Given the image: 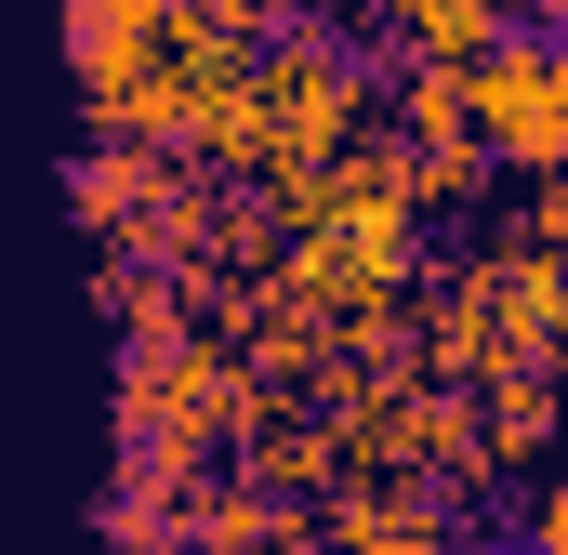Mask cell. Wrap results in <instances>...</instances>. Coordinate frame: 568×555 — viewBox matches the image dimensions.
Listing matches in <instances>:
<instances>
[{
	"mask_svg": "<svg viewBox=\"0 0 568 555\" xmlns=\"http://www.w3.org/2000/svg\"><path fill=\"white\" fill-rule=\"evenodd\" d=\"M265 411V371L252 344H225L212 317L199 331H159V344H120V436L133 450H172V463H225Z\"/></svg>",
	"mask_w": 568,
	"mask_h": 555,
	"instance_id": "6da1fadb",
	"label": "cell"
},
{
	"mask_svg": "<svg viewBox=\"0 0 568 555\" xmlns=\"http://www.w3.org/2000/svg\"><path fill=\"white\" fill-rule=\"evenodd\" d=\"M476 133L503 172H568V27H503L476 53Z\"/></svg>",
	"mask_w": 568,
	"mask_h": 555,
	"instance_id": "7a4b0ae2",
	"label": "cell"
},
{
	"mask_svg": "<svg viewBox=\"0 0 568 555\" xmlns=\"http://www.w3.org/2000/svg\"><path fill=\"white\" fill-rule=\"evenodd\" d=\"M252 80H265V120H278L291 172H304V159H344V145L371 133V107H384V80H371V67L331 40V27H278Z\"/></svg>",
	"mask_w": 568,
	"mask_h": 555,
	"instance_id": "3957f363",
	"label": "cell"
},
{
	"mask_svg": "<svg viewBox=\"0 0 568 555\" xmlns=\"http://www.w3.org/2000/svg\"><path fill=\"white\" fill-rule=\"evenodd\" d=\"M304 555H449V503L397 463H357L317 516H304Z\"/></svg>",
	"mask_w": 568,
	"mask_h": 555,
	"instance_id": "277c9868",
	"label": "cell"
},
{
	"mask_svg": "<svg viewBox=\"0 0 568 555\" xmlns=\"http://www.w3.org/2000/svg\"><path fill=\"white\" fill-rule=\"evenodd\" d=\"M172 172H185V145H159V133H93L80 159H67V212H80L93 239H133L145 212H159Z\"/></svg>",
	"mask_w": 568,
	"mask_h": 555,
	"instance_id": "5b68a950",
	"label": "cell"
},
{
	"mask_svg": "<svg viewBox=\"0 0 568 555\" xmlns=\"http://www.w3.org/2000/svg\"><path fill=\"white\" fill-rule=\"evenodd\" d=\"M556 371H568V357H503V371L476 384V411H489V450H503V476H516L529 450H556V436H568V397H556Z\"/></svg>",
	"mask_w": 568,
	"mask_h": 555,
	"instance_id": "8992f818",
	"label": "cell"
},
{
	"mask_svg": "<svg viewBox=\"0 0 568 555\" xmlns=\"http://www.w3.org/2000/svg\"><path fill=\"white\" fill-rule=\"evenodd\" d=\"M489 252H503V344L568 357V252H529V239H489Z\"/></svg>",
	"mask_w": 568,
	"mask_h": 555,
	"instance_id": "52a82bcc",
	"label": "cell"
},
{
	"mask_svg": "<svg viewBox=\"0 0 568 555\" xmlns=\"http://www.w3.org/2000/svg\"><path fill=\"white\" fill-rule=\"evenodd\" d=\"M384 13H397V53H436V67H476L516 27V0H384Z\"/></svg>",
	"mask_w": 568,
	"mask_h": 555,
	"instance_id": "ba28073f",
	"label": "cell"
},
{
	"mask_svg": "<svg viewBox=\"0 0 568 555\" xmlns=\"http://www.w3.org/2000/svg\"><path fill=\"white\" fill-rule=\"evenodd\" d=\"M503 239H529V252H568V172H529V185L503 199Z\"/></svg>",
	"mask_w": 568,
	"mask_h": 555,
	"instance_id": "9c48e42d",
	"label": "cell"
},
{
	"mask_svg": "<svg viewBox=\"0 0 568 555\" xmlns=\"http://www.w3.org/2000/svg\"><path fill=\"white\" fill-rule=\"evenodd\" d=\"M516 555H568V476H556V490H529V503H516Z\"/></svg>",
	"mask_w": 568,
	"mask_h": 555,
	"instance_id": "30bf717a",
	"label": "cell"
},
{
	"mask_svg": "<svg viewBox=\"0 0 568 555\" xmlns=\"http://www.w3.org/2000/svg\"><path fill=\"white\" fill-rule=\"evenodd\" d=\"M516 13H529V27H568V0H516Z\"/></svg>",
	"mask_w": 568,
	"mask_h": 555,
	"instance_id": "8fae6325",
	"label": "cell"
}]
</instances>
